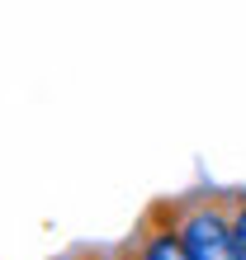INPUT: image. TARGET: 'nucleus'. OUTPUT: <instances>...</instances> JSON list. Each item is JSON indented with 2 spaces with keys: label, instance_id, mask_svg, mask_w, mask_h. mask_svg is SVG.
Segmentation results:
<instances>
[{
  "label": "nucleus",
  "instance_id": "f257e3e1",
  "mask_svg": "<svg viewBox=\"0 0 246 260\" xmlns=\"http://www.w3.org/2000/svg\"><path fill=\"white\" fill-rule=\"evenodd\" d=\"M180 241L190 251V260H241L232 218H223V208H213V204H194L180 218Z\"/></svg>",
  "mask_w": 246,
  "mask_h": 260
},
{
  "label": "nucleus",
  "instance_id": "f03ea898",
  "mask_svg": "<svg viewBox=\"0 0 246 260\" xmlns=\"http://www.w3.org/2000/svg\"><path fill=\"white\" fill-rule=\"evenodd\" d=\"M133 260H190V251H184L180 241V227H147L142 237H137V251Z\"/></svg>",
  "mask_w": 246,
  "mask_h": 260
},
{
  "label": "nucleus",
  "instance_id": "7ed1b4c3",
  "mask_svg": "<svg viewBox=\"0 0 246 260\" xmlns=\"http://www.w3.org/2000/svg\"><path fill=\"white\" fill-rule=\"evenodd\" d=\"M232 232H237V251L246 260V199H237V208H232Z\"/></svg>",
  "mask_w": 246,
  "mask_h": 260
}]
</instances>
